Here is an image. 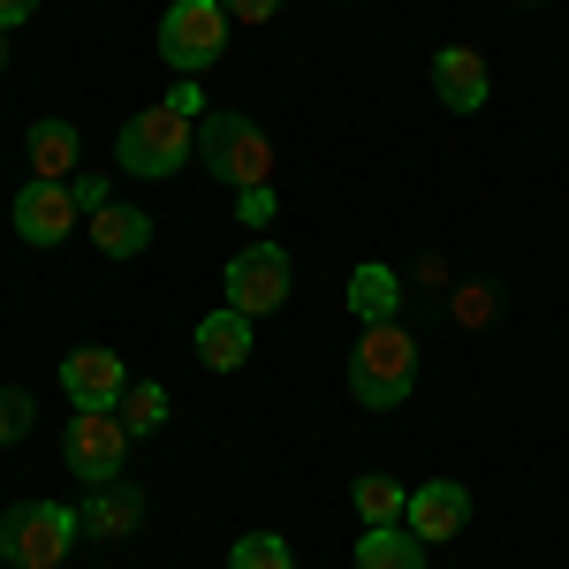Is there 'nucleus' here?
I'll use <instances>...</instances> for the list:
<instances>
[{
  "instance_id": "1",
  "label": "nucleus",
  "mask_w": 569,
  "mask_h": 569,
  "mask_svg": "<svg viewBox=\"0 0 569 569\" xmlns=\"http://www.w3.org/2000/svg\"><path fill=\"white\" fill-rule=\"evenodd\" d=\"M114 160H122V176H137V182L182 176V168L198 160V130H190L176 107L160 99V107H144L137 122H122V137H114Z\"/></svg>"
},
{
  "instance_id": "2",
  "label": "nucleus",
  "mask_w": 569,
  "mask_h": 569,
  "mask_svg": "<svg viewBox=\"0 0 569 569\" xmlns=\"http://www.w3.org/2000/svg\"><path fill=\"white\" fill-rule=\"evenodd\" d=\"M418 388V342L402 327H365V342L350 350V395L365 410H395L402 395Z\"/></svg>"
},
{
  "instance_id": "3",
  "label": "nucleus",
  "mask_w": 569,
  "mask_h": 569,
  "mask_svg": "<svg viewBox=\"0 0 569 569\" xmlns=\"http://www.w3.org/2000/svg\"><path fill=\"white\" fill-rule=\"evenodd\" d=\"M198 160H206L213 182L251 190V182H266V168H273V144H266V130L251 122V114L220 107V114H206V130H198Z\"/></svg>"
},
{
  "instance_id": "4",
  "label": "nucleus",
  "mask_w": 569,
  "mask_h": 569,
  "mask_svg": "<svg viewBox=\"0 0 569 569\" xmlns=\"http://www.w3.org/2000/svg\"><path fill=\"white\" fill-rule=\"evenodd\" d=\"M77 531H84V517L61 509V501H16L0 517V555L16 569H53V562H69Z\"/></svg>"
},
{
  "instance_id": "5",
  "label": "nucleus",
  "mask_w": 569,
  "mask_h": 569,
  "mask_svg": "<svg viewBox=\"0 0 569 569\" xmlns=\"http://www.w3.org/2000/svg\"><path fill=\"white\" fill-rule=\"evenodd\" d=\"M289 281H297V266H289L281 243H251V251H236L228 273H220L228 311H243V319H273V311L289 305Z\"/></svg>"
},
{
  "instance_id": "6",
  "label": "nucleus",
  "mask_w": 569,
  "mask_h": 569,
  "mask_svg": "<svg viewBox=\"0 0 569 569\" xmlns=\"http://www.w3.org/2000/svg\"><path fill=\"white\" fill-rule=\"evenodd\" d=\"M220 46H228L220 0H176V8L160 16V53H168L176 77H206V69L220 61Z\"/></svg>"
},
{
  "instance_id": "7",
  "label": "nucleus",
  "mask_w": 569,
  "mask_h": 569,
  "mask_svg": "<svg viewBox=\"0 0 569 569\" xmlns=\"http://www.w3.org/2000/svg\"><path fill=\"white\" fill-rule=\"evenodd\" d=\"M61 456H69V471H77L84 486L122 479V456H130V426H122V410H77V418H69V440H61Z\"/></svg>"
},
{
  "instance_id": "8",
  "label": "nucleus",
  "mask_w": 569,
  "mask_h": 569,
  "mask_svg": "<svg viewBox=\"0 0 569 569\" xmlns=\"http://www.w3.org/2000/svg\"><path fill=\"white\" fill-rule=\"evenodd\" d=\"M84 220L77 206V190L69 182H23L16 190V236L31 243V251H53V243H69V228Z\"/></svg>"
},
{
  "instance_id": "9",
  "label": "nucleus",
  "mask_w": 569,
  "mask_h": 569,
  "mask_svg": "<svg viewBox=\"0 0 569 569\" xmlns=\"http://www.w3.org/2000/svg\"><path fill=\"white\" fill-rule=\"evenodd\" d=\"M402 525L418 531L426 547H440V539H456V531L471 525V493L456 479H433V486H410V509H402Z\"/></svg>"
},
{
  "instance_id": "10",
  "label": "nucleus",
  "mask_w": 569,
  "mask_h": 569,
  "mask_svg": "<svg viewBox=\"0 0 569 569\" xmlns=\"http://www.w3.org/2000/svg\"><path fill=\"white\" fill-rule=\"evenodd\" d=\"M61 388H69L77 410H114L130 380H122V357L114 350H69L61 357Z\"/></svg>"
},
{
  "instance_id": "11",
  "label": "nucleus",
  "mask_w": 569,
  "mask_h": 569,
  "mask_svg": "<svg viewBox=\"0 0 569 569\" xmlns=\"http://www.w3.org/2000/svg\"><path fill=\"white\" fill-rule=\"evenodd\" d=\"M433 91L448 114H479L486 107V53L479 46H440L433 53Z\"/></svg>"
},
{
  "instance_id": "12",
  "label": "nucleus",
  "mask_w": 569,
  "mask_h": 569,
  "mask_svg": "<svg viewBox=\"0 0 569 569\" xmlns=\"http://www.w3.org/2000/svg\"><path fill=\"white\" fill-rule=\"evenodd\" d=\"M23 152H31V182H77V168H84V137L69 130L61 114H46V122H31V137H23Z\"/></svg>"
},
{
  "instance_id": "13",
  "label": "nucleus",
  "mask_w": 569,
  "mask_h": 569,
  "mask_svg": "<svg viewBox=\"0 0 569 569\" xmlns=\"http://www.w3.org/2000/svg\"><path fill=\"white\" fill-rule=\"evenodd\" d=\"M137 525H144V493H137L130 479L91 486V501H84V531L91 539H130Z\"/></svg>"
},
{
  "instance_id": "14",
  "label": "nucleus",
  "mask_w": 569,
  "mask_h": 569,
  "mask_svg": "<svg viewBox=\"0 0 569 569\" xmlns=\"http://www.w3.org/2000/svg\"><path fill=\"white\" fill-rule=\"evenodd\" d=\"M251 327H259V319H243V311H206V319H198V357H206V365H213V372H236V365H243V357H251Z\"/></svg>"
},
{
  "instance_id": "15",
  "label": "nucleus",
  "mask_w": 569,
  "mask_h": 569,
  "mask_svg": "<svg viewBox=\"0 0 569 569\" xmlns=\"http://www.w3.org/2000/svg\"><path fill=\"white\" fill-rule=\"evenodd\" d=\"M357 569H426V539H418L410 525H365Z\"/></svg>"
},
{
  "instance_id": "16",
  "label": "nucleus",
  "mask_w": 569,
  "mask_h": 569,
  "mask_svg": "<svg viewBox=\"0 0 569 569\" xmlns=\"http://www.w3.org/2000/svg\"><path fill=\"white\" fill-rule=\"evenodd\" d=\"M91 243H99V259H137L152 243V220L137 213V206H99L91 213Z\"/></svg>"
},
{
  "instance_id": "17",
  "label": "nucleus",
  "mask_w": 569,
  "mask_h": 569,
  "mask_svg": "<svg viewBox=\"0 0 569 569\" xmlns=\"http://www.w3.org/2000/svg\"><path fill=\"white\" fill-rule=\"evenodd\" d=\"M395 305H402V281H395L388 266H357L350 273V311L365 319V327H388Z\"/></svg>"
},
{
  "instance_id": "18",
  "label": "nucleus",
  "mask_w": 569,
  "mask_h": 569,
  "mask_svg": "<svg viewBox=\"0 0 569 569\" xmlns=\"http://www.w3.org/2000/svg\"><path fill=\"white\" fill-rule=\"evenodd\" d=\"M350 501H357L365 525H402V509H410V493H402L388 471H365V479L350 486Z\"/></svg>"
},
{
  "instance_id": "19",
  "label": "nucleus",
  "mask_w": 569,
  "mask_h": 569,
  "mask_svg": "<svg viewBox=\"0 0 569 569\" xmlns=\"http://www.w3.org/2000/svg\"><path fill=\"white\" fill-rule=\"evenodd\" d=\"M114 410H122L130 433H160V426H168V388H160V380H130Z\"/></svg>"
},
{
  "instance_id": "20",
  "label": "nucleus",
  "mask_w": 569,
  "mask_h": 569,
  "mask_svg": "<svg viewBox=\"0 0 569 569\" xmlns=\"http://www.w3.org/2000/svg\"><path fill=\"white\" fill-rule=\"evenodd\" d=\"M228 569H297V555H289L281 531H243V539L228 547Z\"/></svg>"
},
{
  "instance_id": "21",
  "label": "nucleus",
  "mask_w": 569,
  "mask_h": 569,
  "mask_svg": "<svg viewBox=\"0 0 569 569\" xmlns=\"http://www.w3.org/2000/svg\"><path fill=\"white\" fill-rule=\"evenodd\" d=\"M31 388H0V448H16V440L31 433Z\"/></svg>"
},
{
  "instance_id": "22",
  "label": "nucleus",
  "mask_w": 569,
  "mask_h": 569,
  "mask_svg": "<svg viewBox=\"0 0 569 569\" xmlns=\"http://www.w3.org/2000/svg\"><path fill=\"white\" fill-rule=\"evenodd\" d=\"M236 213L251 220V228H266V220H273V182H251V190H236Z\"/></svg>"
},
{
  "instance_id": "23",
  "label": "nucleus",
  "mask_w": 569,
  "mask_h": 569,
  "mask_svg": "<svg viewBox=\"0 0 569 569\" xmlns=\"http://www.w3.org/2000/svg\"><path fill=\"white\" fill-rule=\"evenodd\" d=\"M486 311H493V289H486V281H471V289L456 297V319H463V327H479Z\"/></svg>"
},
{
  "instance_id": "24",
  "label": "nucleus",
  "mask_w": 569,
  "mask_h": 569,
  "mask_svg": "<svg viewBox=\"0 0 569 569\" xmlns=\"http://www.w3.org/2000/svg\"><path fill=\"white\" fill-rule=\"evenodd\" d=\"M168 107H176L182 122H198V114H206V91H198V77H182V84L168 91Z\"/></svg>"
},
{
  "instance_id": "25",
  "label": "nucleus",
  "mask_w": 569,
  "mask_h": 569,
  "mask_svg": "<svg viewBox=\"0 0 569 569\" xmlns=\"http://www.w3.org/2000/svg\"><path fill=\"white\" fill-rule=\"evenodd\" d=\"M273 8H281V0H220V16H228V23H266Z\"/></svg>"
},
{
  "instance_id": "26",
  "label": "nucleus",
  "mask_w": 569,
  "mask_h": 569,
  "mask_svg": "<svg viewBox=\"0 0 569 569\" xmlns=\"http://www.w3.org/2000/svg\"><path fill=\"white\" fill-rule=\"evenodd\" d=\"M69 190H77V206H84V220L99 213V206H114V198H107V182H99V176H84V182H69Z\"/></svg>"
},
{
  "instance_id": "27",
  "label": "nucleus",
  "mask_w": 569,
  "mask_h": 569,
  "mask_svg": "<svg viewBox=\"0 0 569 569\" xmlns=\"http://www.w3.org/2000/svg\"><path fill=\"white\" fill-rule=\"evenodd\" d=\"M39 16V0H0V31H23Z\"/></svg>"
},
{
  "instance_id": "28",
  "label": "nucleus",
  "mask_w": 569,
  "mask_h": 569,
  "mask_svg": "<svg viewBox=\"0 0 569 569\" xmlns=\"http://www.w3.org/2000/svg\"><path fill=\"white\" fill-rule=\"evenodd\" d=\"M0 69H8V31H0Z\"/></svg>"
}]
</instances>
